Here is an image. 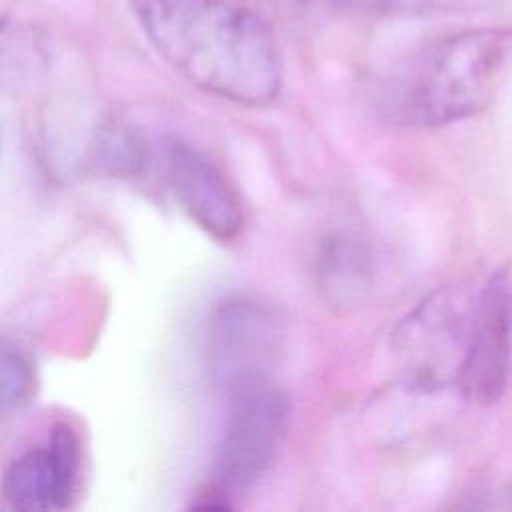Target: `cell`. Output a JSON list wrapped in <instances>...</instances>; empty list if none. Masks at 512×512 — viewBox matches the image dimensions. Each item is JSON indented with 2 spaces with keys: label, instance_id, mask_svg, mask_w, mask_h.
I'll return each instance as SVG.
<instances>
[{
  "label": "cell",
  "instance_id": "obj_1",
  "mask_svg": "<svg viewBox=\"0 0 512 512\" xmlns=\"http://www.w3.org/2000/svg\"><path fill=\"white\" fill-rule=\"evenodd\" d=\"M156 54L218 98L262 106L282 88V56L270 26L230 0H128Z\"/></svg>",
  "mask_w": 512,
  "mask_h": 512
},
{
  "label": "cell",
  "instance_id": "obj_2",
  "mask_svg": "<svg viewBox=\"0 0 512 512\" xmlns=\"http://www.w3.org/2000/svg\"><path fill=\"white\" fill-rule=\"evenodd\" d=\"M510 74V28L462 30L392 68L382 80L380 100L404 124L438 128L486 110Z\"/></svg>",
  "mask_w": 512,
  "mask_h": 512
},
{
  "label": "cell",
  "instance_id": "obj_3",
  "mask_svg": "<svg viewBox=\"0 0 512 512\" xmlns=\"http://www.w3.org/2000/svg\"><path fill=\"white\" fill-rule=\"evenodd\" d=\"M282 354L284 326L268 302L238 294L212 308L204 330L206 368L230 396L268 386Z\"/></svg>",
  "mask_w": 512,
  "mask_h": 512
},
{
  "label": "cell",
  "instance_id": "obj_4",
  "mask_svg": "<svg viewBox=\"0 0 512 512\" xmlns=\"http://www.w3.org/2000/svg\"><path fill=\"white\" fill-rule=\"evenodd\" d=\"M478 294L444 286L426 296L394 328L392 350L408 384L440 390L458 378L468 354Z\"/></svg>",
  "mask_w": 512,
  "mask_h": 512
},
{
  "label": "cell",
  "instance_id": "obj_5",
  "mask_svg": "<svg viewBox=\"0 0 512 512\" xmlns=\"http://www.w3.org/2000/svg\"><path fill=\"white\" fill-rule=\"evenodd\" d=\"M290 416V398L278 388L238 396L216 448L212 486L226 496L254 488L276 462Z\"/></svg>",
  "mask_w": 512,
  "mask_h": 512
},
{
  "label": "cell",
  "instance_id": "obj_6",
  "mask_svg": "<svg viewBox=\"0 0 512 512\" xmlns=\"http://www.w3.org/2000/svg\"><path fill=\"white\" fill-rule=\"evenodd\" d=\"M512 370V270L500 266L476 298L468 354L458 378L462 396L476 406L498 402Z\"/></svg>",
  "mask_w": 512,
  "mask_h": 512
},
{
  "label": "cell",
  "instance_id": "obj_7",
  "mask_svg": "<svg viewBox=\"0 0 512 512\" xmlns=\"http://www.w3.org/2000/svg\"><path fill=\"white\" fill-rule=\"evenodd\" d=\"M164 170L170 192L190 220L220 242L242 234L244 210L222 170L200 150L178 138L168 140Z\"/></svg>",
  "mask_w": 512,
  "mask_h": 512
},
{
  "label": "cell",
  "instance_id": "obj_8",
  "mask_svg": "<svg viewBox=\"0 0 512 512\" xmlns=\"http://www.w3.org/2000/svg\"><path fill=\"white\" fill-rule=\"evenodd\" d=\"M80 474V446L70 424L58 422L44 446L14 458L2 480L6 502L24 512L70 508Z\"/></svg>",
  "mask_w": 512,
  "mask_h": 512
},
{
  "label": "cell",
  "instance_id": "obj_9",
  "mask_svg": "<svg viewBox=\"0 0 512 512\" xmlns=\"http://www.w3.org/2000/svg\"><path fill=\"white\" fill-rule=\"evenodd\" d=\"M376 254L356 232L340 230L322 240L316 254V278L324 298L336 306H354L372 290Z\"/></svg>",
  "mask_w": 512,
  "mask_h": 512
},
{
  "label": "cell",
  "instance_id": "obj_10",
  "mask_svg": "<svg viewBox=\"0 0 512 512\" xmlns=\"http://www.w3.org/2000/svg\"><path fill=\"white\" fill-rule=\"evenodd\" d=\"M94 166L114 178H138L150 162V146L140 126L126 118L102 122L92 144Z\"/></svg>",
  "mask_w": 512,
  "mask_h": 512
},
{
  "label": "cell",
  "instance_id": "obj_11",
  "mask_svg": "<svg viewBox=\"0 0 512 512\" xmlns=\"http://www.w3.org/2000/svg\"><path fill=\"white\" fill-rule=\"evenodd\" d=\"M320 8L338 12L366 14V16H442V14H466L488 10L500 0H298Z\"/></svg>",
  "mask_w": 512,
  "mask_h": 512
},
{
  "label": "cell",
  "instance_id": "obj_12",
  "mask_svg": "<svg viewBox=\"0 0 512 512\" xmlns=\"http://www.w3.org/2000/svg\"><path fill=\"white\" fill-rule=\"evenodd\" d=\"M36 390V368L28 352L8 338L0 354V410L4 416L24 408Z\"/></svg>",
  "mask_w": 512,
  "mask_h": 512
}]
</instances>
